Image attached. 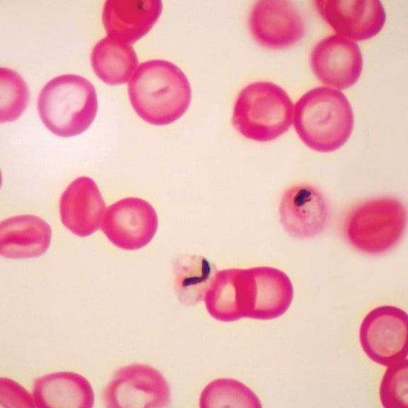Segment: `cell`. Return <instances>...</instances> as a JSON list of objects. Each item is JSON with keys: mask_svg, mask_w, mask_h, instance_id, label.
Masks as SVG:
<instances>
[{"mask_svg": "<svg viewBox=\"0 0 408 408\" xmlns=\"http://www.w3.org/2000/svg\"><path fill=\"white\" fill-rule=\"evenodd\" d=\"M130 103L145 122L166 125L188 109L191 88L185 74L174 63L152 60L139 65L128 86Z\"/></svg>", "mask_w": 408, "mask_h": 408, "instance_id": "obj_1", "label": "cell"}, {"mask_svg": "<svg viewBox=\"0 0 408 408\" xmlns=\"http://www.w3.org/2000/svg\"><path fill=\"white\" fill-rule=\"evenodd\" d=\"M351 104L340 91L327 86L310 89L296 102L293 124L302 142L319 152L342 147L353 128Z\"/></svg>", "mask_w": 408, "mask_h": 408, "instance_id": "obj_2", "label": "cell"}, {"mask_svg": "<svg viewBox=\"0 0 408 408\" xmlns=\"http://www.w3.org/2000/svg\"><path fill=\"white\" fill-rule=\"evenodd\" d=\"M37 106L42 122L50 132L63 137L75 136L86 130L95 118L96 89L81 76L60 75L43 86Z\"/></svg>", "mask_w": 408, "mask_h": 408, "instance_id": "obj_3", "label": "cell"}, {"mask_svg": "<svg viewBox=\"0 0 408 408\" xmlns=\"http://www.w3.org/2000/svg\"><path fill=\"white\" fill-rule=\"evenodd\" d=\"M293 108L292 100L278 85L269 81L254 82L239 92L232 122L244 137L269 142L290 128Z\"/></svg>", "mask_w": 408, "mask_h": 408, "instance_id": "obj_4", "label": "cell"}, {"mask_svg": "<svg viewBox=\"0 0 408 408\" xmlns=\"http://www.w3.org/2000/svg\"><path fill=\"white\" fill-rule=\"evenodd\" d=\"M407 210L397 198L385 196L364 200L346 214L343 231L348 243L368 254H380L401 239L407 227Z\"/></svg>", "mask_w": 408, "mask_h": 408, "instance_id": "obj_5", "label": "cell"}, {"mask_svg": "<svg viewBox=\"0 0 408 408\" xmlns=\"http://www.w3.org/2000/svg\"><path fill=\"white\" fill-rule=\"evenodd\" d=\"M408 316L396 306L382 305L363 319L359 340L366 356L375 363L390 366L407 358Z\"/></svg>", "mask_w": 408, "mask_h": 408, "instance_id": "obj_6", "label": "cell"}, {"mask_svg": "<svg viewBox=\"0 0 408 408\" xmlns=\"http://www.w3.org/2000/svg\"><path fill=\"white\" fill-rule=\"evenodd\" d=\"M170 398L163 375L141 363L118 369L103 392L105 406L110 408H160L166 407Z\"/></svg>", "mask_w": 408, "mask_h": 408, "instance_id": "obj_7", "label": "cell"}, {"mask_svg": "<svg viewBox=\"0 0 408 408\" xmlns=\"http://www.w3.org/2000/svg\"><path fill=\"white\" fill-rule=\"evenodd\" d=\"M157 227V214L153 206L142 198L128 197L107 208L101 230L116 247L135 251L152 241Z\"/></svg>", "mask_w": 408, "mask_h": 408, "instance_id": "obj_8", "label": "cell"}, {"mask_svg": "<svg viewBox=\"0 0 408 408\" xmlns=\"http://www.w3.org/2000/svg\"><path fill=\"white\" fill-rule=\"evenodd\" d=\"M253 283L251 268L216 271L203 298L208 314L223 322L250 318Z\"/></svg>", "mask_w": 408, "mask_h": 408, "instance_id": "obj_9", "label": "cell"}, {"mask_svg": "<svg viewBox=\"0 0 408 408\" xmlns=\"http://www.w3.org/2000/svg\"><path fill=\"white\" fill-rule=\"evenodd\" d=\"M249 25L255 40L269 48L291 46L305 33L302 17L288 1H257L251 11Z\"/></svg>", "mask_w": 408, "mask_h": 408, "instance_id": "obj_10", "label": "cell"}, {"mask_svg": "<svg viewBox=\"0 0 408 408\" xmlns=\"http://www.w3.org/2000/svg\"><path fill=\"white\" fill-rule=\"evenodd\" d=\"M310 62L321 82L339 89L352 86L359 78L363 66L358 45L340 35L328 36L317 43Z\"/></svg>", "mask_w": 408, "mask_h": 408, "instance_id": "obj_11", "label": "cell"}, {"mask_svg": "<svg viewBox=\"0 0 408 408\" xmlns=\"http://www.w3.org/2000/svg\"><path fill=\"white\" fill-rule=\"evenodd\" d=\"M280 220L285 231L297 238H309L321 233L329 215L326 198L317 188L306 183L295 184L282 195Z\"/></svg>", "mask_w": 408, "mask_h": 408, "instance_id": "obj_12", "label": "cell"}, {"mask_svg": "<svg viewBox=\"0 0 408 408\" xmlns=\"http://www.w3.org/2000/svg\"><path fill=\"white\" fill-rule=\"evenodd\" d=\"M314 4L336 32L357 41L376 35L386 20L384 7L378 0H322Z\"/></svg>", "mask_w": 408, "mask_h": 408, "instance_id": "obj_13", "label": "cell"}, {"mask_svg": "<svg viewBox=\"0 0 408 408\" xmlns=\"http://www.w3.org/2000/svg\"><path fill=\"white\" fill-rule=\"evenodd\" d=\"M106 203L95 181L88 176L74 180L60 200L62 224L78 237H88L100 227Z\"/></svg>", "mask_w": 408, "mask_h": 408, "instance_id": "obj_14", "label": "cell"}, {"mask_svg": "<svg viewBox=\"0 0 408 408\" xmlns=\"http://www.w3.org/2000/svg\"><path fill=\"white\" fill-rule=\"evenodd\" d=\"M161 0H108L102 21L108 37L132 44L144 36L159 19Z\"/></svg>", "mask_w": 408, "mask_h": 408, "instance_id": "obj_15", "label": "cell"}, {"mask_svg": "<svg viewBox=\"0 0 408 408\" xmlns=\"http://www.w3.org/2000/svg\"><path fill=\"white\" fill-rule=\"evenodd\" d=\"M50 226L33 215L9 217L0 223V254L8 259L42 256L50 246Z\"/></svg>", "mask_w": 408, "mask_h": 408, "instance_id": "obj_16", "label": "cell"}, {"mask_svg": "<svg viewBox=\"0 0 408 408\" xmlns=\"http://www.w3.org/2000/svg\"><path fill=\"white\" fill-rule=\"evenodd\" d=\"M34 407L91 408L94 394L89 382L74 372H57L38 378L33 382Z\"/></svg>", "mask_w": 408, "mask_h": 408, "instance_id": "obj_17", "label": "cell"}, {"mask_svg": "<svg viewBox=\"0 0 408 408\" xmlns=\"http://www.w3.org/2000/svg\"><path fill=\"white\" fill-rule=\"evenodd\" d=\"M254 299L251 319H276L289 309L294 289L289 276L283 271L270 266L252 267Z\"/></svg>", "mask_w": 408, "mask_h": 408, "instance_id": "obj_18", "label": "cell"}, {"mask_svg": "<svg viewBox=\"0 0 408 408\" xmlns=\"http://www.w3.org/2000/svg\"><path fill=\"white\" fill-rule=\"evenodd\" d=\"M91 63L96 75L110 85L126 83L133 74L138 59L133 47L109 37L94 47Z\"/></svg>", "mask_w": 408, "mask_h": 408, "instance_id": "obj_19", "label": "cell"}, {"mask_svg": "<svg viewBox=\"0 0 408 408\" xmlns=\"http://www.w3.org/2000/svg\"><path fill=\"white\" fill-rule=\"evenodd\" d=\"M200 408H261L257 395L246 385L232 378L210 382L200 396Z\"/></svg>", "mask_w": 408, "mask_h": 408, "instance_id": "obj_20", "label": "cell"}, {"mask_svg": "<svg viewBox=\"0 0 408 408\" xmlns=\"http://www.w3.org/2000/svg\"><path fill=\"white\" fill-rule=\"evenodd\" d=\"M0 120L11 122L24 112L29 101V89L23 79L8 68L0 69Z\"/></svg>", "mask_w": 408, "mask_h": 408, "instance_id": "obj_21", "label": "cell"}, {"mask_svg": "<svg viewBox=\"0 0 408 408\" xmlns=\"http://www.w3.org/2000/svg\"><path fill=\"white\" fill-rule=\"evenodd\" d=\"M215 273L210 263L203 257L193 260L192 264L183 266L177 277V291L181 301L193 305L203 300L205 293Z\"/></svg>", "mask_w": 408, "mask_h": 408, "instance_id": "obj_22", "label": "cell"}, {"mask_svg": "<svg viewBox=\"0 0 408 408\" xmlns=\"http://www.w3.org/2000/svg\"><path fill=\"white\" fill-rule=\"evenodd\" d=\"M380 399L384 408H408V360L389 366L380 386Z\"/></svg>", "mask_w": 408, "mask_h": 408, "instance_id": "obj_23", "label": "cell"}]
</instances>
